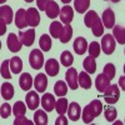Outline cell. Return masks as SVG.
<instances>
[{"label":"cell","instance_id":"1","mask_svg":"<svg viewBox=\"0 0 125 125\" xmlns=\"http://www.w3.org/2000/svg\"><path fill=\"white\" fill-rule=\"evenodd\" d=\"M103 110V104L100 100H93L90 104L83 109L81 111V118H83V121L85 124H90L93 123V120L98 118L100 115V113Z\"/></svg>","mask_w":125,"mask_h":125},{"label":"cell","instance_id":"2","mask_svg":"<svg viewBox=\"0 0 125 125\" xmlns=\"http://www.w3.org/2000/svg\"><path fill=\"white\" fill-rule=\"evenodd\" d=\"M29 62H30V66L35 69V70H39L43 68L44 65V55L41 53V50L39 49H34L31 50V53L29 55Z\"/></svg>","mask_w":125,"mask_h":125},{"label":"cell","instance_id":"3","mask_svg":"<svg viewBox=\"0 0 125 125\" xmlns=\"http://www.w3.org/2000/svg\"><path fill=\"white\" fill-rule=\"evenodd\" d=\"M119 96H120V90H119L118 85H115V84L109 85L105 90H104V100H105L108 104L118 103Z\"/></svg>","mask_w":125,"mask_h":125},{"label":"cell","instance_id":"4","mask_svg":"<svg viewBox=\"0 0 125 125\" xmlns=\"http://www.w3.org/2000/svg\"><path fill=\"white\" fill-rule=\"evenodd\" d=\"M101 50L106 55H110V54L114 53V50H115V39L113 38V35L106 34V35L103 36V40H101Z\"/></svg>","mask_w":125,"mask_h":125},{"label":"cell","instance_id":"5","mask_svg":"<svg viewBox=\"0 0 125 125\" xmlns=\"http://www.w3.org/2000/svg\"><path fill=\"white\" fill-rule=\"evenodd\" d=\"M19 40L20 43L25 46H30L34 44V40H35V30L34 29H30L26 31H20L19 33Z\"/></svg>","mask_w":125,"mask_h":125},{"label":"cell","instance_id":"6","mask_svg":"<svg viewBox=\"0 0 125 125\" xmlns=\"http://www.w3.org/2000/svg\"><path fill=\"white\" fill-rule=\"evenodd\" d=\"M65 80L68 83V85L70 86L71 90H76L79 88L78 84V71L74 68H70L66 70V74H65Z\"/></svg>","mask_w":125,"mask_h":125},{"label":"cell","instance_id":"7","mask_svg":"<svg viewBox=\"0 0 125 125\" xmlns=\"http://www.w3.org/2000/svg\"><path fill=\"white\" fill-rule=\"evenodd\" d=\"M6 45H8V49L10 51H13V53H18V51H20L21 50V46H23V44L20 43L18 35L14 34V33L9 34L8 40H6Z\"/></svg>","mask_w":125,"mask_h":125},{"label":"cell","instance_id":"8","mask_svg":"<svg viewBox=\"0 0 125 125\" xmlns=\"http://www.w3.org/2000/svg\"><path fill=\"white\" fill-rule=\"evenodd\" d=\"M26 21H28V25H30L31 28H35L39 25L40 14L35 8H30L26 10Z\"/></svg>","mask_w":125,"mask_h":125},{"label":"cell","instance_id":"9","mask_svg":"<svg viewBox=\"0 0 125 125\" xmlns=\"http://www.w3.org/2000/svg\"><path fill=\"white\" fill-rule=\"evenodd\" d=\"M60 20L65 25H70V23L73 21V18H74V10H73L71 6L65 5L60 9Z\"/></svg>","mask_w":125,"mask_h":125},{"label":"cell","instance_id":"10","mask_svg":"<svg viewBox=\"0 0 125 125\" xmlns=\"http://www.w3.org/2000/svg\"><path fill=\"white\" fill-rule=\"evenodd\" d=\"M25 101H26V106L30 110H36L39 104H40V99L38 95V91H29L25 96Z\"/></svg>","mask_w":125,"mask_h":125},{"label":"cell","instance_id":"11","mask_svg":"<svg viewBox=\"0 0 125 125\" xmlns=\"http://www.w3.org/2000/svg\"><path fill=\"white\" fill-rule=\"evenodd\" d=\"M66 113H68V116H69L70 120H73V121H78V120L80 119V115H81L80 105H79L78 103H75V101L70 103V105H68V110H66Z\"/></svg>","mask_w":125,"mask_h":125},{"label":"cell","instance_id":"12","mask_svg":"<svg viewBox=\"0 0 125 125\" xmlns=\"http://www.w3.org/2000/svg\"><path fill=\"white\" fill-rule=\"evenodd\" d=\"M55 101L56 100H55L54 95H51V94H49V93H45L43 95V98H41V106H43V109L45 111L50 113L55 108Z\"/></svg>","mask_w":125,"mask_h":125},{"label":"cell","instance_id":"13","mask_svg":"<svg viewBox=\"0 0 125 125\" xmlns=\"http://www.w3.org/2000/svg\"><path fill=\"white\" fill-rule=\"evenodd\" d=\"M101 23L104 25V28H113L114 24H115V14L111 9H106L105 11L103 13V16H101Z\"/></svg>","mask_w":125,"mask_h":125},{"label":"cell","instance_id":"14","mask_svg":"<svg viewBox=\"0 0 125 125\" xmlns=\"http://www.w3.org/2000/svg\"><path fill=\"white\" fill-rule=\"evenodd\" d=\"M34 86L36 89L38 93H44L46 90V86H48V78L45 74L40 73L35 76V80H34Z\"/></svg>","mask_w":125,"mask_h":125},{"label":"cell","instance_id":"15","mask_svg":"<svg viewBox=\"0 0 125 125\" xmlns=\"http://www.w3.org/2000/svg\"><path fill=\"white\" fill-rule=\"evenodd\" d=\"M15 25L19 29H24L28 26L26 21V10L25 9H19L15 14Z\"/></svg>","mask_w":125,"mask_h":125},{"label":"cell","instance_id":"16","mask_svg":"<svg viewBox=\"0 0 125 125\" xmlns=\"http://www.w3.org/2000/svg\"><path fill=\"white\" fill-rule=\"evenodd\" d=\"M59 62L55 59H49L45 64V70H46V74L50 76H56L59 74Z\"/></svg>","mask_w":125,"mask_h":125},{"label":"cell","instance_id":"17","mask_svg":"<svg viewBox=\"0 0 125 125\" xmlns=\"http://www.w3.org/2000/svg\"><path fill=\"white\" fill-rule=\"evenodd\" d=\"M45 13H46L48 18L55 19L59 15V13H60V9H59L58 3H55L54 0H49V3H48V5L45 8Z\"/></svg>","mask_w":125,"mask_h":125},{"label":"cell","instance_id":"18","mask_svg":"<svg viewBox=\"0 0 125 125\" xmlns=\"http://www.w3.org/2000/svg\"><path fill=\"white\" fill-rule=\"evenodd\" d=\"M13 16H14L13 9L10 8L9 5H3L1 8H0V19L4 20V21L6 23V25L8 24H11Z\"/></svg>","mask_w":125,"mask_h":125},{"label":"cell","instance_id":"19","mask_svg":"<svg viewBox=\"0 0 125 125\" xmlns=\"http://www.w3.org/2000/svg\"><path fill=\"white\" fill-rule=\"evenodd\" d=\"M19 85L25 91L31 89V86H33V78H31V75L29 73H23L21 74V76L19 79Z\"/></svg>","mask_w":125,"mask_h":125},{"label":"cell","instance_id":"20","mask_svg":"<svg viewBox=\"0 0 125 125\" xmlns=\"http://www.w3.org/2000/svg\"><path fill=\"white\" fill-rule=\"evenodd\" d=\"M74 50H75V53L78 55H83L88 50V43H86V40L84 38H81V36L76 38L74 40Z\"/></svg>","mask_w":125,"mask_h":125},{"label":"cell","instance_id":"21","mask_svg":"<svg viewBox=\"0 0 125 125\" xmlns=\"http://www.w3.org/2000/svg\"><path fill=\"white\" fill-rule=\"evenodd\" d=\"M78 84L83 89H90L91 88V79L86 71H81L78 74Z\"/></svg>","mask_w":125,"mask_h":125},{"label":"cell","instance_id":"22","mask_svg":"<svg viewBox=\"0 0 125 125\" xmlns=\"http://www.w3.org/2000/svg\"><path fill=\"white\" fill-rule=\"evenodd\" d=\"M109 85H110V80L104 74H99L96 76L95 86H96V90H99V93H104V90H105Z\"/></svg>","mask_w":125,"mask_h":125},{"label":"cell","instance_id":"23","mask_svg":"<svg viewBox=\"0 0 125 125\" xmlns=\"http://www.w3.org/2000/svg\"><path fill=\"white\" fill-rule=\"evenodd\" d=\"M114 30H113V38L115 39L119 44H125V30L123 26L120 25H116V26H113Z\"/></svg>","mask_w":125,"mask_h":125},{"label":"cell","instance_id":"24","mask_svg":"<svg viewBox=\"0 0 125 125\" xmlns=\"http://www.w3.org/2000/svg\"><path fill=\"white\" fill-rule=\"evenodd\" d=\"M9 66L14 74H20V71L23 69V61L19 56H14L9 60Z\"/></svg>","mask_w":125,"mask_h":125},{"label":"cell","instance_id":"25","mask_svg":"<svg viewBox=\"0 0 125 125\" xmlns=\"http://www.w3.org/2000/svg\"><path fill=\"white\" fill-rule=\"evenodd\" d=\"M1 96L5 100H10L14 96V86L10 83H3L1 85Z\"/></svg>","mask_w":125,"mask_h":125},{"label":"cell","instance_id":"26","mask_svg":"<svg viewBox=\"0 0 125 125\" xmlns=\"http://www.w3.org/2000/svg\"><path fill=\"white\" fill-rule=\"evenodd\" d=\"M83 66H84V69L88 74H94L96 70V62L94 60V58L88 56L86 59H84V61H83Z\"/></svg>","mask_w":125,"mask_h":125},{"label":"cell","instance_id":"27","mask_svg":"<svg viewBox=\"0 0 125 125\" xmlns=\"http://www.w3.org/2000/svg\"><path fill=\"white\" fill-rule=\"evenodd\" d=\"M34 123L36 125H46L48 124V115L45 110H36L34 114Z\"/></svg>","mask_w":125,"mask_h":125},{"label":"cell","instance_id":"28","mask_svg":"<svg viewBox=\"0 0 125 125\" xmlns=\"http://www.w3.org/2000/svg\"><path fill=\"white\" fill-rule=\"evenodd\" d=\"M73 36V28L70 25H65V26H62V30H61V34L59 36L60 41L62 44H66L68 41L71 39Z\"/></svg>","mask_w":125,"mask_h":125},{"label":"cell","instance_id":"29","mask_svg":"<svg viewBox=\"0 0 125 125\" xmlns=\"http://www.w3.org/2000/svg\"><path fill=\"white\" fill-rule=\"evenodd\" d=\"M68 105H69V103H68V99H65V98H60L59 100L55 101V109L59 115H64L66 113Z\"/></svg>","mask_w":125,"mask_h":125},{"label":"cell","instance_id":"30","mask_svg":"<svg viewBox=\"0 0 125 125\" xmlns=\"http://www.w3.org/2000/svg\"><path fill=\"white\" fill-rule=\"evenodd\" d=\"M90 6V0H74V8L79 14L85 13Z\"/></svg>","mask_w":125,"mask_h":125},{"label":"cell","instance_id":"31","mask_svg":"<svg viewBox=\"0 0 125 125\" xmlns=\"http://www.w3.org/2000/svg\"><path fill=\"white\" fill-rule=\"evenodd\" d=\"M61 30H62V25L60 24V21H53L50 24L49 31H50V35L53 36L54 39H58L60 36Z\"/></svg>","mask_w":125,"mask_h":125},{"label":"cell","instance_id":"32","mask_svg":"<svg viewBox=\"0 0 125 125\" xmlns=\"http://www.w3.org/2000/svg\"><path fill=\"white\" fill-rule=\"evenodd\" d=\"M60 62L62 66H66L70 68V65L74 62V58H73V54L70 51H62L61 56H60Z\"/></svg>","mask_w":125,"mask_h":125},{"label":"cell","instance_id":"33","mask_svg":"<svg viewBox=\"0 0 125 125\" xmlns=\"http://www.w3.org/2000/svg\"><path fill=\"white\" fill-rule=\"evenodd\" d=\"M11 110L15 116H21V115H25L26 113V105L23 101H16L14 104V106L11 108Z\"/></svg>","mask_w":125,"mask_h":125},{"label":"cell","instance_id":"34","mask_svg":"<svg viewBox=\"0 0 125 125\" xmlns=\"http://www.w3.org/2000/svg\"><path fill=\"white\" fill-rule=\"evenodd\" d=\"M54 93L60 98V96H65L68 93V86L64 81H56L54 85Z\"/></svg>","mask_w":125,"mask_h":125},{"label":"cell","instance_id":"35","mask_svg":"<svg viewBox=\"0 0 125 125\" xmlns=\"http://www.w3.org/2000/svg\"><path fill=\"white\" fill-rule=\"evenodd\" d=\"M98 19H99V15H98L95 11H94V10H90V11H88V13L85 14L84 23H85V25H86L88 28H91L93 24L95 23Z\"/></svg>","mask_w":125,"mask_h":125},{"label":"cell","instance_id":"36","mask_svg":"<svg viewBox=\"0 0 125 125\" xmlns=\"http://www.w3.org/2000/svg\"><path fill=\"white\" fill-rule=\"evenodd\" d=\"M39 45H40V49L44 50V51H49L50 48H51V39L48 34H43L40 36V40H39Z\"/></svg>","mask_w":125,"mask_h":125},{"label":"cell","instance_id":"37","mask_svg":"<svg viewBox=\"0 0 125 125\" xmlns=\"http://www.w3.org/2000/svg\"><path fill=\"white\" fill-rule=\"evenodd\" d=\"M86 51H89V56L96 59L100 55V45H99V43H96V41L90 43V45L88 46V50Z\"/></svg>","mask_w":125,"mask_h":125},{"label":"cell","instance_id":"38","mask_svg":"<svg viewBox=\"0 0 125 125\" xmlns=\"http://www.w3.org/2000/svg\"><path fill=\"white\" fill-rule=\"evenodd\" d=\"M104 116H105V119H106L109 123L114 121V120L116 119V116H118L116 109H115V108H111V106L105 108V110H104Z\"/></svg>","mask_w":125,"mask_h":125},{"label":"cell","instance_id":"39","mask_svg":"<svg viewBox=\"0 0 125 125\" xmlns=\"http://www.w3.org/2000/svg\"><path fill=\"white\" fill-rule=\"evenodd\" d=\"M91 29H93V34L95 35V36H101V35L104 34V25H103V23H101L100 18L93 24Z\"/></svg>","mask_w":125,"mask_h":125},{"label":"cell","instance_id":"40","mask_svg":"<svg viewBox=\"0 0 125 125\" xmlns=\"http://www.w3.org/2000/svg\"><path fill=\"white\" fill-rule=\"evenodd\" d=\"M0 74L4 79H11V74H10V66H9V60H4L1 68H0Z\"/></svg>","mask_w":125,"mask_h":125},{"label":"cell","instance_id":"41","mask_svg":"<svg viewBox=\"0 0 125 125\" xmlns=\"http://www.w3.org/2000/svg\"><path fill=\"white\" fill-rule=\"evenodd\" d=\"M104 75H105L109 80H111L114 76H115V66H114V64H111V62H109V64H106L105 66H104Z\"/></svg>","mask_w":125,"mask_h":125},{"label":"cell","instance_id":"42","mask_svg":"<svg viewBox=\"0 0 125 125\" xmlns=\"http://www.w3.org/2000/svg\"><path fill=\"white\" fill-rule=\"evenodd\" d=\"M11 106L9 105L8 103H4L1 106H0V116H1L3 119H6L10 116V114H11Z\"/></svg>","mask_w":125,"mask_h":125},{"label":"cell","instance_id":"43","mask_svg":"<svg viewBox=\"0 0 125 125\" xmlns=\"http://www.w3.org/2000/svg\"><path fill=\"white\" fill-rule=\"evenodd\" d=\"M34 123L31 120H28L24 115L21 116H16V119L14 120V125H33Z\"/></svg>","mask_w":125,"mask_h":125},{"label":"cell","instance_id":"44","mask_svg":"<svg viewBox=\"0 0 125 125\" xmlns=\"http://www.w3.org/2000/svg\"><path fill=\"white\" fill-rule=\"evenodd\" d=\"M55 125H68V120L64 115H59V118L55 120Z\"/></svg>","mask_w":125,"mask_h":125},{"label":"cell","instance_id":"45","mask_svg":"<svg viewBox=\"0 0 125 125\" xmlns=\"http://www.w3.org/2000/svg\"><path fill=\"white\" fill-rule=\"evenodd\" d=\"M48 3H49V0H36V5L40 10H45Z\"/></svg>","mask_w":125,"mask_h":125},{"label":"cell","instance_id":"46","mask_svg":"<svg viewBox=\"0 0 125 125\" xmlns=\"http://www.w3.org/2000/svg\"><path fill=\"white\" fill-rule=\"evenodd\" d=\"M5 33H6V23L0 19V36L4 35Z\"/></svg>","mask_w":125,"mask_h":125},{"label":"cell","instance_id":"47","mask_svg":"<svg viewBox=\"0 0 125 125\" xmlns=\"http://www.w3.org/2000/svg\"><path fill=\"white\" fill-rule=\"evenodd\" d=\"M124 80H125V78H124V76H121V78H120V84H121L123 90H124Z\"/></svg>","mask_w":125,"mask_h":125},{"label":"cell","instance_id":"48","mask_svg":"<svg viewBox=\"0 0 125 125\" xmlns=\"http://www.w3.org/2000/svg\"><path fill=\"white\" fill-rule=\"evenodd\" d=\"M60 1H62L64 4H69V3L71 1V0H60Z\"/></svg>","mask_w":125,"mask_h":125},{"label":"cell","instance_id":"49","mask_svg":"<svg viewBox=\"0 0 125 125\" xmlns=\"http://www.w3.org/2000/svg\"><path fill=\"white\" fill-rule=\"evenodd\" d=\"M111 1H113V3H119L120 0H111Z\"/></svg>","mask_w":125,"mask_h":125},{"label":"cell","instance_id":"50","mask_svg":"<svg viewBox=\"0 0 125 125\" xmlns=\"http://www.w3.org/2000/svg\"><path fill=\"white\" fill-rule=\"evenodd\" d=\"M5 1H6V0H0V4H4Z\"/></svg>","mask_w":125,"mask_h":125},{"label":"cell","instance_id":"51","mask_svg":"<svg viewBox=\"0 0 125 125\" xmlns=\"http://www.w3.org/2000/svg\"><path fill=\"white\" fill-rule=\"evenodd\" d=\"M26 3H31V1H34V0H25Z\"/></svg>","mask_w":125,"mask_h":125},{"label":"cell","instance_id":"52","mask_svg":"<svg viewBox=\"0 0 125 125\" xmlns=\"http://www.w3.org/2000/svg\"><path fill=\"white\" fill-rule=\"evenodd\" d=\"M0 49H1V41H0Z\"/></svg>","mask_w":125,"mask_h":125}]
</instances>
